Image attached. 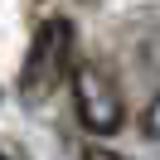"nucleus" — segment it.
<instances>
[{
    "instance_id": "1",
    "label": "nucleus",
    "mask_w": 160,
    "mask_h": 160,
    "mask_svg": "<svg viewBox=\"0 0 160 160\" xmlns=\"http://www.w3.org/2000/svg\"><path fill=\"white\" fill-rule=\"evenodd\" d=\"M73 68V24L63 15L39 24L29 44V58H24V73H20V97L24 102H44Z\"/></svg>"
},
{
    "instance_id": "2",
    "label": "nucleus",
    "mask_w": 160,
    "mask_h": 160,
    "mask_svg": "<svg viewBox=\"0 0 160 160\" xmlns=\"http://www.w3.org/2000/svg\"><path fill=\"white\" fill-rule=\"evenodd\" d=\"M73 92H78V117H82L88 131L112 136V131L121 126V97H117L112 78L97 68V63H82V68L73 73Z\"/></svg>"
},
{
    "instance_id": "3",
    "label": "nucleus",
    "mask_w": 160,
    "mask_h": 160,
    "mask_svg": "<svg viewBox=\"0 0 160 160\" xmlns=\"http://www.w3.org/2000/svg\"><path fill=\"white\" fill-rule=\"evenodd\" d=\"M146 136H160V97L146 107Z\"/></svg>"
},
{
    "instance_id": "4",
    "label": "nucleus",
    "mask_w": 160,
    "mask_h": 160,
    "mask_svg": "<svg viewBox=\"0 0 160 160\" xmlns=\"http://www.w3.org/2000/svg\"><path fill=\"white\" fill-rule=\"evenodd\" d=\"M82 160H121V155H112V150H102V146H92V150H82Z\"/></svg>"
},
{
    "instance_id": "5",
    "label": "nucleus",
    "mask_w": 160,
    "mask_h": 160,
    "mask_svg": "<svg viewBox=\"0 0 160 160\" xmlns=\"http://www.w3.org/2000/svg\"><path fill=\"white\" fill-rule=\"evenodd\" d=\"M92 5H97V0H92Z\"/></svg>"
}]
</instances>
